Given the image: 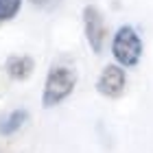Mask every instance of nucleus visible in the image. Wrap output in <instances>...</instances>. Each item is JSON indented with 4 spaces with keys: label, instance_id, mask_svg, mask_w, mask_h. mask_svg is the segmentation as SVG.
<instances>
[{
    "label": "nucleus",
    "instance_id": "nucleus-6",
    "mask_svg": "<svg viewBox=\"0 0 153 153\" xmlns=\"http://www.w3.org/2000/svg\"><path fill=\"white\" fill-rule=\"evenodd\" d=\"M29 120V112L26 109H13L7 116L0 118V136H13L22 125Z\"/></svg>",
    "mask_w": 153,
    "mask_h": 153
},
{
    "label": "nucleus",
    "instance_id": "nucleus-8",
    "mask_svg": "<svg viewBox=\"0 0 153 153\" xmlns=\"http://www.w3.org/2000/svg\"><path fill=\"white\" fill-rule=\"evenodd\" d=\"M35 7H42V9H53V7L59 4V0H31Z\"/></svg>",
    "mask_w": 153,
    "mask_h": 153
},
{
    "label": "nucleus",
    "instance_id": "nucleus-1",
    "mask_svg": "<svg viewBox=\"0 0 153 153\" xmlns=\"http://www.w3.org/2000/svg\"><path fill=\"white\" fill-rule=\"evenodd\" d=\"M76 85V72L70 66H53L48 70L46 83H44V94H42V105L46 109L64 103L72 94Z\"/></svg>",
    "mask_w": 153,
    "mask_h": 153
},
{
    "label": "nucleus",
    "instance_id": "nucleus-9",
    "mask_svg": "<svg viewBox=\"0 0 153 153\" xmlns=\"http://www.w3.org/2000/svg\"><path fill=\"white\" fill-rule=\"evenodd\" d=\"M0 153H2V151H0Z\"/></svg>",
    "mask_w": 153,
    "mask_h": 153
},
{
    "label": "nucleus",
    "instance_id": "nucleus-2",
    "mask_svg": "<svg viewBox=\"0 0 153 153\" xmlns=\"http://www.w3.org/2000/svg\"><path fill=\"white\" fill-rule=\"evenodd\" d=\"M112 55L123 68H134L142 57V39L134 26L125 24L116 31L112 42Z\"/></svg>",
    "mask_w": 153,
    "mask_h": 153
},
{
    "label": "nucleus",
    "instance_id": "nucleus-7",
    "mask_svg": "<svg viewBox=\"0 0 153 153\" xmlns=\"http://www.w3.org/2000/svg\"><path fill=\"white\" fill-rule=\"evenodd\" d=\"M22 0H0V22H9L18 16Z\"/></svg>",
    "mask_w": 153,
    "mask_h": 153
},
{
    "label": "nucleus",
    "instance_id": "nucleus-4",
    "mask_svg": "<svg viewBox=\"0 0 153 153\" xmlns=\"http://www.w3.org/2000/svg\"><path fill=\"white\" fill-rule=\"evenodd\" d=\"M127 85V74H125L120 64H109L101 70L99 79H96V92L107 99H120Z\"/></svg>",
    "mask_w": 153,
    "mask_h": 153
},
{
    "label": "nucleus",
    "instance_id": "nucleus-3",
    "mask_svg": "<svg viewBox=\"0 0 153 153\" xmlns=\"http://www.w3.org/2000/svg\"><path fill=\"white\" fill-rule=\"evenodd\" d=\"M83 31H85V39L94 55L103 53V44H105V22H103L101 11L94 4H85L83 7Z\"/></svg>",
    "mask_w": 153,
    "mask_h": 153
},
{
    "label": "nucleus",
    "instance_id": "nucleus-5",
    "mask_svg": "<svg viewBox=\"0 0 153 153\" xmlns=\"http://www.w3.org/2000/svg\"><path fill=\"white\" fill-rule=\"evenodd\" d=\"M35 70V61L26 55H11L4 64V72L11 76L13 81H24L29 79Z\"/></svg>",
    "mask_w": 153,
    "mask_h": 153
}]
</instances>
